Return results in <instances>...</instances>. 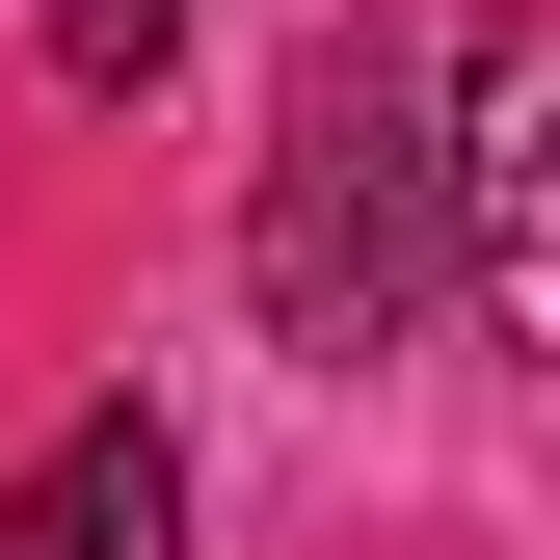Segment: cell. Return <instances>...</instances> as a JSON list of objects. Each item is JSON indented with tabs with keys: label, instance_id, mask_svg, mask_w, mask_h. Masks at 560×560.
Returning a JSON list of instances; mask_svg holds the SVG:
<instances>
[{
	"label": "cell",
	"instance_id": "cell-1",
	"mask_svg": "<svg viewBox=\"0 0 560 560\" xmlns=\"http://www.w3.org/2000/svg\"><path fill=\"white\" fill-rule=\"evenodd\" d=\"M241 294H267V347H320V374L454 294V81H428V27H320L294 54L267 187H241Z\"/></svg>",
	"mask_w": 560,
	"mask_h": 560
},
{
	"label": "cell",
	"instance_id": "cell-2",
	"mask_svg": "<svg viewBox=\"0 0 560 560\" xmlns=\"http://www.w3.org/2000/svg\"><path fill=\"white\" fill-rule=\"evenodd\" d=\"M0 560H187V454H161V400H81L54 480L0 508Z\"/></svg>",
	"mask_w": 560,
	"mask_h": 560
},
{
	"label": "cell",
	"instance_id": "cell-3",
	"mask_svg": "<svg viewBox=\"0 0 560 560\" xmlns=\"http://www.w3.org/2000/svg\"><path fill=\"white\" fill-rule=\"evenodd\" d=\"M27 27H54V81H107V107H133V81L187 54V0H27Z\"/></svg>",
	"mask_w": 560,
	"mask_h": 560
}]
</instances>
